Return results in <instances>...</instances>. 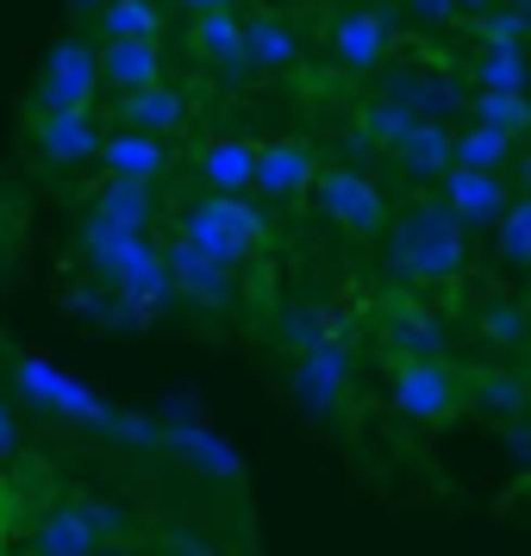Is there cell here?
<instances>
[{"label": "cell", "mask_w": 531, "mask_h": 556, "mask_svg": "<svg viewBox=\"0 0 531 556\" xmlns=\"http://www.w3.org/2000/svg\"><path fill=\"white\" fill-rule=\"evenodd\" d=\"M469 263V219L456 213L444 194L438 201H413L388 231V269L406 288H431V281H456Z\"/></svg>", "instance_id": "obj_1"}, {"label": "cell", "mask_w": 531, "mask_h": 556, "mask_svg": "<svg viewBox=\"0 0 531 556\" xmlns=\"http://www.w3.org/2000/svg\"><path fill=\"white\" fill-rule=\"evenodd\" d=\"M181 238H194L201 251H213L219 263L238 269L244 256H256L269 244V219H263L244 194H213V188H206L201 201L181 213Z\"/></svg>", "instance_id": "obj_2"}, {"label": "cell", "mask_w": 531, "mask_h": 556, "mask_svg": "<svg viewBox=\"0 0 531 556\" xmlns=\"http://www.w3.org/2000/svg\"><path fill=\"white\" fill-rule=\"evenodd\" d=\"M388 401L401 419L413 426H438V419H451L456 401H463V376H451L438 356H401L394 363V381H388Z\"/></svg>", "instance_id": "obj_3"}, {"label": "cell", "mask_w": 531, "mask_h": 556, "mask_svg": "<svg viewBox=\"0 0 531 556\" xmlns=\"http://www.w3.org/2000/svg\"><path fill=\"white\" fill-rule=\"evenodd\" d=\"M13 381H20V394H26L38 413L81 419V426H101V431H113V419H119V413H113L94 388H81L76 376H63V369L38 363V356H20V363H13Z\"/></svg>", "instance_id": "obj_4"}, {"label": "cell", "mask_w": 531, "mask_h": 556, "mask_svg": "<svg viewBox=\"0 0 531 556\" xmlns=\"http://www.w3.org/2000/svg\"><path fill=\"white\" fill-rule=\"evenodd\" d=\"M163 256H169V294L181 306H194V313H231L238 306V269L201 251L194 238H176Z\"/></svg>", "instance_id": "obj_5"}, {"label": "cell", "mask_w": 531, "mask_h": 556, "mask_svg": "<svg viewBox=\"0 0 531 556\" xmlns=\"http://www.w3.org/2000/svg\"><path fill=\"white\" fill-rule=\"evenodd\" d=\"M288 388H294L301 413L331 419V413L344 406V394H351V344L331 338V331L319 338V344H306V351L294 356V369H288Z\"/></svg>", "instance_id": "obj_6"}, {"label": "cell", "mask_w": 531, "mask_h": 556, "mask_svg": "<svg viewBox=\"0 0 531 556\" xmlns=\"http://www.w3.org/2000/svg\"><path fill=\"white\" fill-rule=\"evenodd\" d=\"M101 88H106L101 45H88V38H63V45H51L45 70H38V106H81V113H94Z\"/></svg>", "instance_id": "obj_7"}, {"label": "cell", "mask_w": 531, "mask_h": 556, "mask_svg": "<svg viewBox=\"0 0 531 556\" xmlns=\"http://www.w3.org/2000/svg\"><path fill=\"white\" fill-rule=\"evenodd\" d=\"M313 201L326 206V219L344 226L351 238H376V231L388 226V201H381V188L363 176V169H319Z\"/></svg>", "instance_id": "obj_8"}, {"label": "cell", "mask_w": 531, "mask_h": 556, "mask_svg": "<svg viewBox=\"0 0 531 556\" xmlns=\"http://www.w3.org/2000/svg\"><path fill=\"white\" fill-rule=\"evenodd\" d=\"M156 219V181H138V176H106L88 201V219L81 231L88 238H113V231H151Z\"/></svg>", "instance_id": "obj_9"}, {"label": "cell", "mask_w": 531, "mask_h": 556, "mask_svg": "<svg viewBox=\"0 0 531 556\" xmlns=\"http://www.w3.org/2000/svg\"><path fill=\"white\" fill-rule=\"evenodd\" d=\"M31 151L45 156L51 169H76L88 156H101V126H94V113H81V106H38V119H31Z\"/></svg>", "instance_id": "obj_10"}, {"label": "cell", "mask_w": 531, "mask_h": 556, "mask_svg": "<svg viewBox=\"0 0 531 556\" xmlns=\"http://www.w3.org/2000/svg\"><path fill=\"white\" fill-rule=\"evenodd\" d=\"M319 188V156L306 151L301 138H269L256 144V194L269 201H301Z\"/></svg>", "instance_id": "obj_11"}, {"label": "cell", "mask_w": 531, "mask_h": 556, "mask_svg": "<svg viewBox=\"0 0 531 556\" xmlns=\"http://www.w3.org/2000/svg\"><path fill=\"white\" fill-rule=\"evenodd\" d=\"M438 194L469 219V226H488V219H501L506 206V176L501 169H476V163H451L444 169V181H438Z\"/></svg>", "instance_id": "obj_12"}, {"label": "cell", "mask_w": 531, "mask_h": 556, "mask_svg": "<svg viewBox=\"0 0 531 556\" xmlns=\"http://www.w3.org/2000/svg\"><path fill=\"white\" fill-rule=\"evenodd\" d=\"M113 119L126 131H151V138H169V131L188 126V101H181V88H138V94H113Z\"/></svg>", "instance_id": "obj_13"}, {"label": "cell", "mask_w": 531, "mask_h": 556, "mask_svg": "<svg viewBox=\"0 0 531 556\" xmlns=\"http://www.w3.org/2000/svg\"><path fill=\"white\" fill-rule=\"evenodd\" d=\"M101 76H106V94H138V88L163 81V51H156V38H106Z\"/></svg>", "instance_id": "obj_14"}, {"label": "cell", "mask_w": 531, "mask_h": 556, "mask_svg": "<svg viewBox=\"0 0 531 556\" xmlns=\"http://www.w3.org/2000/svg\"><path fill=\"white\" fill-rule=\"evenodd\" d=\"M394 163H401L413 181H444V169L456 163V131H451V119H419V126L406 131L401 144H394Z\"/></svg>", "instance_id": "obj_15"}, {"label": "cell", "mask_w": 531, "mask_h": 556, "mask_svg": "<svg viewBox=\"0 0 531 556\" xmlns=\"http://www.w3.org/2000/svg\"><path fill=\"white\" fill-rule=\"evenodd\" d=\"M194 169H201V181L213 194H251L256 188V144L251 138H213V144H201Z\"/></svg>", "instance_id": "obj_16"}, {"label": "cell", "mask_w": 531, "mask_h": 556, "mask_svg": "<svg viewBox=\"0 0 531 556\" xmlns=\"http://www.w3.org/2000/svg\"><path fill=\"white\" fill-rule=\"evenodd\" d=\"M188 45H194V56H206V63H226V70L251 63V26H244L231 7L194 13V31H188Z\"/></svg>", "instance_id": "obj_17"}, {"label": "cell", "mask_w": 531, "mask_h": 556, "mask_svg": "<svg viewBox=\"0 0 531 556\" xmlns=\"http://www.w3.org/2000/svg\"><path fill=\"white\" fill-rule=\"evenodd\" d=\"M388 20L381 13H344L338 26H331V56L344 63V70H381L388 63Z\"/></svg>", "instance_id": "obj_18"}, {"label": "cell", "mask_w": 531, "mask_h": 556, "mask_svg": "<svg viewBox=\"0 0 531 556\" xmlns=\"http://www.w3.org/2000/svg\"><path fill=\"white\" fill-rule=\"evenodd\" d=\"M101 163L106 176H138V181H156L163 169H169V151H163V138H151V131H106L101 138Z\"/></svg>", "instance_id": "obj_19"}, {"label": "cell", "mask_w": 531, "mask_h": 556, "mask_svg": "<svg viewBox=\"0 0 531 556\" xmlns=\"http://www.w3.org/2000/svg\"><path fill=\"white\" fill-rule=\"evenodd\" d=\"M463 401L481 406L488 419H519V413L531 406V381L519 376V369H481V376H469Z\"/></svg>", "instance_id": "obj_20"}, {"label": "cell", "mask_w": 531, "mask_h": 556, "mask_svg": "<svg viewBox=\"0 0 531 556\" xmlns=\"http://www.w3.org/2000/svg\"><path fill=\"white\" fill-rule=\"evenodd\" d=\"M94 538H101V526H94L88 506H56L51 519L38 526L31 551H45V556H94Z\"/></svg>", "instance_id": "obj_21"}, {"label": "cell", "mask_w": 531, "mask_h": 556, "mask_svg": "<svg viewBox=\"0 0 531 556\" xmlns=\"http://www.w3.org/2000/svg\"><path fill=\"white\" fill-rule=\"evenodd\" d=\"M388 94L406 101L419 119H451L456 106H463V88L444 81V76H394V81H388Z\"/></svg>", "instance_id": "obj_22"}, {"label": "cell", "mask_w": 531, "mask_h": 556, "mask_svg": "<svg viewBox=\"0 0 531 556\" xmlns=\"http://www.w3.org/2000/svg\"><path fill=\"white\" fill-rule=\"evenodd\" d=\"M413 126H419V113H413L406 101H394V94H381V101L363 106V119H356V138H363V144H381V151H394V144H401Z\"/></svg>", "instance_id": "obj_23"}, {"label": "cell", "mask_w": 531, "mask_h": 556, "mask_svg": "<svg viewBox=\"0 0 531 556\" xmlns=\"http://www.w3.org/2000/svg\"><path fill=\"white\" fill-rule=\"evenodd\" d=\"M94 31H101V45L106 38H156L163 13H156V0H106L94 13Z\"/></svg>", "instance_id": "obj_24"}, {"label": "cell", "mask_w": 531, "mask_h": 556, "mask_svg": "<svg viewBox=\"0 0 531 556\" xmlns=\"http://www.w3.org/2000/svg\"><path fill=\"white\" fill-rule=\"evenodd\" d=\"M513 131L488 126V119H476V126L456 131V163H476V169H506V156H513Z\"/></svg>", "instance_id": "obj_25"}, {"label": "cell", "mask_w": 531, "mask_h": 556, "mask_svg": "<svg viewBox=\"0 0 531 556\" xmlns=\"http://www.w3.org/2000/svg\"><path fill=\"white\" fill-rule=\"evenodd\" d=\"M476 119L513 131V138H526L531 131V94L526 88H481L476 94Z\"/></svg>", "instance_id": "obj_26"}, {"label": "cell", "mask_w": 531, "mask_h": 556, "mask_svg": "<svg viewBox=\"0 0 531 556\" xmlns=\"http://www.w3.org/2000/svg\"><path fill=\"white\" fill-rule=\"evenodd\" d=\"M294 56H301V38L281 26V20H269V13L251 20V63L256 70H288Z\"/></svg>", "instance_id": "obj_27"}, {"label": "cell", "mask_w": 531, "mask_h": 556, "mask_svg": "<svg viewBox=\"0 0 531 556\" xmlns=\"http://www.w3.org/2000/svg\"><path fill=\"white\" fill-rule=\"evenodd\" d=\"M494 251H501L506 263H531V194H519V201H513V206L501 213Z\"/></svg>", "instance_id": "obj_28"}, {"label": "cell", "mask_w": 531, "mask_h": 556, "mask_svg": "<svg viewBox=\"0 0 531 556\" xmlns=\"http://www.w3.org/2000/svg\"><path fill=\"white\" fill-rule=\"evenodd\" d=\"M476 31H481V45H488V51H526L531 13H526V7H519V13H481Z\"/></svg>", "instance_id": "obj_29"}, {"label": "cell", "mask_w": 531, "mask_h": 556, "mask_svg": "<svg viewBox=\"0 0 531 556\" xmlns=\"http://www.w3.org/2000/svg\"><path fill=\"white\" fill-rule=\"evenodd\" d=\"M476 76H481V88H526L531 94V63H526V51H488L476 63Z\"/></svg>", "instance_id": "obj_30"}, {"label": "cell", "mask_w": 531, "mask_h": 556, "mask_svg": "<svg viewBox=\"0 0 531 556\" xmlns=\"http://www.w3.org/2000/svg\"><path fill=\"white\" fill-rule=\"evenodd\" d=\"M176 444H181L188 456H194L201 469H213V476H238V456H231L226 444L213 438V431H176Z\"/></svg>", "instance_id": "obj_31"}, {"label": "cell", "mask_w": 531, "mask_h": 556, "mask_svg": "<svg viewBox=\"0 0 531 556\" xmlns=\"http://www.w3.org/2000/svg\"><path fill=\"white\" fill-rule=\"evenodd\" d=\"M481 338H488V344H501V351L526 344V313H519V306H506V301H494L488 313H481Z\"/></svg>", "instance_id": "obj_32"}, {"label": "cell", "mask_w": 531, "mask_h": 556, "mask_svg": "<svg viewBox=\"0 0 531 556\" xmlns=\"http://www.w3.org/2000/svg\"><path fill=\"white\" fill-rule=\"evenodd\" d=\"M419 20H456V7H481V0H406Z\"/></svg>", "instance_id": "obj_33"}, {"label": "cell", "mask_w": 531, "mask_h": 556, "mask_svg": "<svg viewBox=\"0 0 531 556\" xmlns=\"http://www.w3.org/2000/svg\"><path fill=\"white\" fill-rule=\"evenodd\" d=\"M506 444H513V451H519V456L531 463V426H519V419H506Z\"/></svg>", "instance_id": "obj_34"}, {"label": "cell", "mask_w": 531, "mask_h": 556, "mask_svg": "<svg viewBox=\"0 0 531 556\" xmlns=\"http://www.w3.org/2000/svg\"><path fill=\"white\" fill-rule=\"evenodd\" d=\"M13 438H20V426H13V413H7V401H0V456L13 451Z\"/></svg>", "instance_id": "obj_35"}, {"label": "cell", "mask_w": 531, "mask_h": 556, "mask_svg": "<svg viewBox=\"0 0 531 556\" xmlns=\"http://www.w3.org/2000/svg\"><path fill=\"white\" fill-rule=\"evenodd\" d=\"M188 13H213V7H231V0H181Z\"/></svg>", "instance_id": "obj_36"}, {"label": "cell", "mask_w": 531, "mask_h": 556, "mask_svg": "<svg viewBox=\"0 0 531 556\" xmlns=\"http://www.w3.org/2000/svg\"><path fill=\"white\" fill-rule=\"evenodd\" d=\"M519 194H531V151H526V163H519Z\"/></svg>", "instance_id": "obj_37"}, {"label": "cell", "mask_w": 531, "mask_h": 556, "mask_svg": "<svg viewBox=\"0 0 531 556\" xmlns=\"http://www.w3.org/2000/svg\"><path fill=\"white\" fill-rule=\"evenodd\" d=\"M69 7H76V13H101L106 0H69Z\"/></svg>", "instance_id": "obj_38"}, {"label": "cell", "mask_w": 531, "mask_h": 556, "mask_svg": "<svg viewBox=\"0 0 531 556\" xmlns=\"http://www.w3.org/2000/svg\"><path fill=\"white\" fill-rule=\"evenodd\" d=\"M31 556H45V551H31Z\"/></svg>", "instance_id": "obj_39"}]
</instances>
